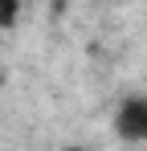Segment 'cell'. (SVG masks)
I'll use <instances>...</instances> for the list:
<instances>
[{
    "instance_id": "cell-1",
    "label": "cell",
    "mask_w": 147,
    "mask_h": 151,
    "mask_svg": "<svg viewBox=\"0 0 147 151\" xmlns=\"http://www.w3.org/2000/svg\"><path fill=\"white\" fill-rule=\"evenodd\" d=\"M115 135L127 143H147V98H122L115 110Z\"/></svg>"
},
{
    "instance_id": "cell-2",
    "label": "cell",
    "mask_w": 147,
    "mask_h": 151,
    "mask_svg": "<svg viewBox=\"0 0 147 151\" xmlns=\"http://www.w3.org/2000/svg\"><path fill=\"white\" fill-rule=\"evenodd\" d=\"M17 17H21V4L17 0H0V29H12Z\"/></svg>"
},
{
    "instance_id": "cell-3",
    "label": "cell",
    "mask_w": 147,
    "mask_h": 151,
    "mask_svg": "<svg viewBox=\"0 0 147 151\" xmlns=\"http://www.w3.org/2000/svg\"><path fill=\"white\" fill-rule=\"evenodd\" d=\"M61 151H82V147H61Z\"/></svg>"
}]
</instances>
